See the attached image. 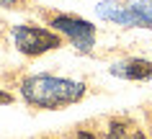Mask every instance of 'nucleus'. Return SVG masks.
I'll return each mask as SVG.
<instances>
[{"mask_svg":"<svg viewBox=\"0 0 152 139\" xmlns=\"http://www.w3.org/2000/svg\"><path fill=\"white\" fill-rule=\"evenodd\" d=\"M23 98L31 106L39 108H62L70 106L75 100L85 95V85L75 80H64V77H52V75H36V77H26L21 85Z\"/></svg>","mask_w":152,"mask_h":139,"instance_id":"nucleus-1","label":"nucleus"},{"mask_svg":"<svg viewBox=\"0 0 152 139\" xmlns=\"http://www.w3.org/2000/svg\"><path fill=\"white\" fill-rule=\"evenodd\" d=\"M13 41H16V47L23 54H31V57L59 47V36L57 33L47 31V28H36V26H18L13 31Z\"/></svg>","mask_w":152,"mask_h":139,"instance_id":"nucleus-2","label":"nucleus"},{"mask_svg":"<svg viewBox=\"0 0 152 139\" xmlns=\"http://www.w3.org/2000/svg\"><path fill=\"white\" fill-rule=\"evenodd\" d=\"M57 31L67 33L72 39V44L77 47L80 52H88L93 47V41H96V26H90L88 21H83V18H75V16H57L52 21Z\"/></svg>","mask_w":152,"mask_h":139,"instance_id":"nucleus-3","label":"nucleus"},{"mask_svg":"<svg viewBox=\"0 0 152 139\" xmlns=\"http://www.w3.org/2000/svg\"><path fill=\"white\" fill-rule=\"evenodd\" d=\"M98 16L108 18V21H116V23H121V26H142L134 10L124 8L119 3H101V5H98Z\"/></svg>","mask_w":152,"mask_h":139,"instance_id":"nucleus-4","label":"nucleus"},{"mask_svg":"<svg viewBox=\"0 0 152 139\" xmlns=\"http://www.w3.org/2000/svg\"><path fill=\"white\" fill-rule=\"evenodd\" d=\"M111 75L116 77H126V80H144L152 75V62L144 59H132V62H121V65L111 67Z\"/></svg>","mask_w":152,"mask_h":139,"instance_id":"nucleus-5","label":"nucleus"},{"mask_svg":"<svg viewBox=\"0 0 152 139\" xmlns=\"http://www.w3.org/2000/svg\"><path fill=\"white\" fill-rule=\"evenodd\" d=\"M129 8L137 13L139 23H142L144 28H152V0H134Z\"/></svg>","mask_w":152,"mask_h":139,"instance_id":"nucleus-6","label":"nucleus"},{"mask_svg":"<svg viewBox=\"0 0 152 139\" xmlns=\"http://www.w3.org/2000/svg\"><path fill=\"white\" fill-rule=\"evenodd\" d=\"M16 5V0H0V8H13Z\"/></svg>","mask_w":152,"mask_h":139,"instance_id":"nucleus-7","label":"nucleus"},{"mask_svg":"<svg viewBox=\"0 0 152 139\" xmlns=\"http://www.w3.org/2000/svg\"><path fill=\"white\" fill-rule=\"evenodd\" d=\"M77 139H96V137H93V134H88V131H80V134H77Z\"/></svg>","mask_w":152,"mask_h":139,"instance_id":"nucleus-8","label":"nucleus"},{"mask_svg":"<svg viewBox=\"0 0 152 139\" xmlns=\"http://www.w3.org/2000/svg\"><path fill=\"white\" fill-rule=\"evenodd\" d=\"M0 103H10V95H8V93H0Z\"/></svg>","mask_w":152,"mask_h":139,"instance_id":"nucleus-9","label":"nucleus"}]
</instances>
